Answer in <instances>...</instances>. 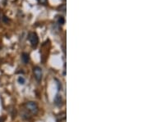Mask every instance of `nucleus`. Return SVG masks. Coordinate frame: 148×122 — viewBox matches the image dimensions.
<instances>
[{
	"mask_svg": "<svg viewBox=\"0 0 148 122\" xmlns=\"http://www.w3.org/2000/svg\"><path fill=\"white\" fill-rule=\"evenodd\" d=\"M25 107L27 112H29L32 115H37L39 112V106L36 102L33 101L27 102L25 103Z\"/></svg>",
	"mask_w": 148,
	"mask_h": 122,
	"instance_id": "nucleus-1",
	"label": "nucleus"
},
{
	"mask_svg": "<svg viewBox=\"0 0 148 122\" xmlns=\"http://www.w3.org/2000/svg\"><path fill=\"white\" fill-rule=\"evenodd\" d=\"M28 40L32 46V48H36L38 43H39V37L37 35L36 33L35 32H31L28 35Z\"/></svg>",
	"mask_w": 148,
	"mask_h": 122,
	"instance_id": "nucleus-2",
	"label": "nucleus"
},
{
	"mask_svg": "<svg viewBox=\"0 0 148 122\" xmlns=\"http://www.w3.org/2000/svg\"><path fill=\"white\" fill-rule=\"evenodd\" d=\"M33 74H34V76H35V78H36V80L37 81L40 82V80H42L43 71L42 69L40 66H35L33 68Z\"/></svg>",
	"mask_w": 148,
	"mask_h": 122,
	"instance_id": "nucleus-3",
	"label": "nucleus"
},
{
	"mask_svg": "<svg viewBox=\"0 0 148 122\" xmlns=\"http://www.w3.org/2000/svg\"><path fill=\"white\" fill-rule=\"evenodd\" d=\"M21 61L23 62V63L24 64H27L29 62V61H30V56H29V54L27 53H23L21 54Z\"/></svg>",
	"mask_w": 148,
	"mask_h": 122,
	"instance_id": "nucleus-4",
	"label": "nucleus"
},
{
	"mask_svg": "<svg viewBox=\"0 0 148 122\" xmlns=\"http://www.w3.org/2000/svg\"><path fill=\"white\" fill-rule=\"evenodd\" d=\"M62 102H63V99H62V97L59 95H57L54 98V103L57 105V106H61L62 105Z\"/></svg>",
	"mask_w": 148,
	"mask_h": 122,
	"instance_id": "nucleus-5",
	"label": "nucleus"
},
{
	"mask_svg": "<svg viewBox=\"0 0 148 122\" xmlns=\"http://www.w3.org/2000/svg\"><path fill=\"white\" fill-rule=\"evenodd\" d=\"M64 23H65V19H64V16H58V25H60V26H63Z\"/></svg>",
	"mask_w": 148,
	"mask_h": 122,
	"instance_id": "nucleus-6",
	"label": "nucleus"
},
{
	"mask_svg": "<svg viewBox=\"0 0 148 122\" xmlns=\"http://www.w3.org/2000/svg\"><path fill=\"white\" fill-rule=\"evenodd\" d=\"M37 1L41 5H47L48 4V0H37Z\"/></svg>",
	"mask_w": 148,
	"mask_h": 122,
	"instance_id": "nucleus-7",
	"label": "nucleus"
},
{
	"mask_svg": "<svg viewBox=\"0 0 148 122\" xmlns=\"http://www.w3.org/2000/svg\"><path fill=\"white\" fill-rule=\"evenodd\" d=\"M18 82L21 84V85H24L25 84V79L22 77V76H20L19 78H18Z\"/></svg>",
	"mask_w": 148,
	"mask_h": 122,
	"instance_id": "nucleus-8",
	"label": "nucleus"
},
{
	"mask_svg": "<svg viewBox=\"0 0 148 122\" xmlns=\"http://www.w3.org/2000/svg\"><path fill=\"white\" fill-rule=\"evenodd\" d=\"M59 8H60V10L63 9V12H65V11H66V5H65V4H63V5L59 7Z\"/></svg>",
	"mask_w": 148,
	"mask_h": 122,
	"instance_id": "nucleus-9",
	"label": "nucleus"
}]
</instances>
